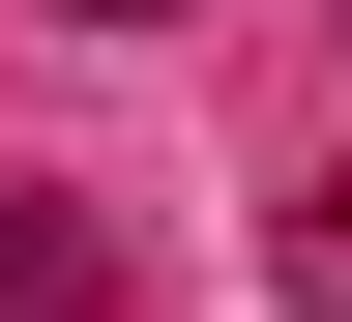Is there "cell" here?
I'll return each mask as SVG.
<instances>
[{
    "instance_id": "1",
    "label": "cell",
    "mask_w": 352,
    "mask_h": 322,
    "mask_svg": "<svg viewBox=\"0 0 352 322\" xmlns=\"http://www.w3.org/2000/svg\"><path fill=\"white\" fill-rule=\"evenodd\" d=\"M0 322H118V235L88 205H0Z\"/></svg>"
}]
</instances>
